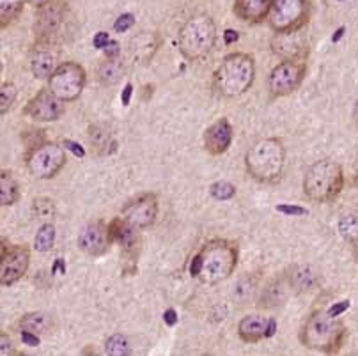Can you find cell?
Here are the masks:
<instances>
[{"label": "cell", "instance_id": "cell-1", "mask_svg": "<svg viewBox=\"0 0 358 356\" xmlns=\"http://www.w3.org/2000/svg\"><path fill=\"white\" fill-rule=\"evenodd\" d=\"M255 76V62L247 53H231L215 71V91L224 98H236L248 91Z\"/></svg>", "mask_w": 358, "mask_h": 356}, {"label": "cell", "instance_id": "cell-2", "mask_svg": "<svg viewBox=\"0 0 358 356\" xmlns=\"http://www.w3.org/2000/svg\"><path fill=\"white\" fill-rule=\"evenodd\" d=\"M286 163V149L278 138L257 141L245 156L247 172L259 183H275L280 179Z\"/></svg>", "mask_w": 358, "mask_h": 356}, {"label": "cell", "instance_id": "cell-3", "mask_svg": "<svg viewBox=\"0 0 358 356\" xmlns=\"http://www.w3.org/2000/svg\"><path fill=\"white\" fill-rule=\"evenodd\" d=\"M346 326L336 321L328 312L317 311L301 326L300 342L307 349H320L324 353H337L346 339Z\"/></svg>", "mask_w": 358, "mask_h": 356}, {"label": "cell", "instance_id": "cell-4", "mask_svg": "<svg viewBox=\"0 0 358 356\" xmlns=\"http://www.w3.org/2000/svg\"><path fill=\"white\" fill-rule=\"evenodd\" d=\"M201 257V278L204 284H218L227 280L238 264L236 243L227 239H211L199 252Z\"/></svg>", "mask_w": 358, "mask_h": 356}, {"label": "cell", "instance_id": "cell-5", "mask_svg": "<svg viewBox=\"0 0 358 356\" xmlns=\"http://www.w3.org/2000/svg\"><path fill=\"white\" fill-rule=\"evenodd\" d=\"M344 186V172L334 159H320L313 163L303 178V194L309 201L330 202L341 194Z\"/></svg>", "mask_w": 358, "mask_h": 356}, {"label": "cell", "instance_id": "cell-6", "mask_svg": "<svg viewBox=\"0 0 358 356\" xmlns=\"http://www.w3.org/2000/svg\"><path fill=\"white\" fill-rule=\"evenodd\" d=\"M217 43V25L210 16H194L187 20L178 36V45L185 59L202 61L206 59Z\"/></svg>", "mask_w": 358, "mask_h": 356}, {"label": "cell", "instance_id": "cell-7", "mask_svg": "<svg viewBox=\"0 0 358 356\" xmlns=\"http://www.w3.org/2000/svg\"><path fill=\"white\" fill-rule=\"evenodd\" d=\"M85 69L76 62H62L48 78V89L62 101H75L85 87Z\"/></svg>", "mask_w": 358, "mask_h": 356}, {"label": "cell", "instance_id": "cell-8", "mask_svg": "<svg viewBox=\"0 0 358 356\" xmlns=\"http://www.w3.org/2000/svg\"><path fill=\"white\" fill-rule=\"evenodd\" d=\"M309 16V0H273L268 20L275 32L300 31Z\"/></svg>", "mask_w": 358, "mask_h": 356}, {"label": "cell", "instance_id": "cell-9", "mask_svg": "<svg viewBox=\"0 0 358 356\" xmlns=\"http://www.w3.org/2000/svg\"><path fill=\"white\" fill-rule=\"evenodd\" d=\"M27 169L32 176L39 179H50L54 178L66 163V155L64 148L57 144H46L38 145L34 149H29L27 158Z\"/></svg>", "mask_w": 358, "mask_h": 356}, {"label": "cell", "instance_id": "cell-10", "mask_svg": "<svg viewBox=\"0 0 358 356\" xmlns=\"http://www.w3.org/2000/svg\"><path fill=\"white\" fill-rule=\"evenodd\" d=\"M305 64L300 61H282L271 69L268 76V91L273 98L287 96L296 91L303 82Z\"/></svg>", "mask_w": 358, "mask_h": 356}, {"label": "cell", "instance_id": "cell-11", "mask_svg": "<svg viewBox=\"0 0 358 356\" xmlns=\"http://www.w3.org/2000/svg\"><path fill=\"white\" fill-rule=\"evenodd\" d=\"M66 18H68L66 0H48L46 4L39 6L34 22L38 41H52L54 36L62 29Z\"/></svg>", "mask_w": 358, "mask_h": 356}, {"label": "cell", "instance_id": "cell-12", "mask_svg": "<svg viewBox=\"0 0 358 356\" xmlns=\"http://www.w3.org/2000/svg\"><path fill=\"white\" fill-rule=\"evenodd\" d=\"M29 264H31V252L27 246H4L2 262H0V284L8 287L18 282L27 273Z\"/></svg>", "mask_w": 358, "mask_h": 356}, {"label": "cell", "instance_id": "cell-13", "mask_svg": "<svg viewBox=\"0 0 358 356\" xmlns=\"http://www.w3.org/2000/svg\"><path fill=\"white\" fill-rule=\"evenodd\" d=\"M122 218L137 229L155 224L158 216V199L155 194H141L128 201L122 208Z\"/></svg>", "mask_w": 358, "mask_h": 356}, {"label": "cell", "instance_id": "cell-14", "mask_svg": "<svg viewBox=\"0 0 358 356\" xmlns=\"http://www.w3.org/2000/svg\"><path fill=\"white\" fill-rule=\"evenodd\" d=\"M114 241L110 234V225L103 222H91L85 225L78 234V246L84 254L91 257H99L108 250L110 243Z\"/></svg>", "mask_w": 358, "mask_h": 356}, {"label": "cell", "instance_id": "cell-15", "mask_svg": "<svg viewBox=\"0 0 358 356\" xmlns=\"http://www.w3.org/2000/svg\"><path fill=\"white\" fill-rule=\"evenodd\" d=\"M62 99L57 98L50 89H41L31 101L27 103V115H31L34 121L39 122H54L64 114V105Z\"/></svg>", "mask_w": 358, "mask_h": 356}, {"label": "cell", "instance_id": "cell-16", "mask_svg": "<svg viewBox=\"0 0 358 356\" xmlns=\"http://www.w3.org/2000/svg\"><path fill=\"white\" fill-rule=\"evenodd\" d=\"M273 52L278 57H282L284 61H300L307 53V41H305L303 34L300 31L291 32H277V38L271 43Z\"/></svg>", "mask_w": 358, "mask_h": 356}, {"label": "cell", "instance_id": "cell-17", "mask_svg": "<svg viewBox=\"0 0 358 356\" xmlns=\"http://www.w3.org/2000/svg\"><path fill=\"white\" fill-rule=\"evenodd\" d=\"M57 69V53L54 52L52 41H38V46L32 50L31 71L36 78H50Z\"/></svg>", "mask_w": 358, "mask_h": 356}, {"label": "cell", "instance_id": "cell-18", "mask_svg": "<svg viewBox=\"0 0 358 356\" xmlns=\"http://www.w3.org/2000/svg\"><path fill=\"white\" fill-rule=\"evenodd\" d=\"M233 144V126L227 119H218L204 131V148L211 155H222Z\"/></svg>", "mask_w": 358, "mask_h": 356}, {"label": "cell", "instance_id": "cell-19", "mask_svg": "<svg viewBox=\"0 0 358 356\" xmlns=\"http://www.w3.org/2000/svg\"><path fill=\"white\" fill-rule=\"evenodd\" d=\"M138 229L131 225L130 222H126L124 218H115L110 224V234L112 239L121 246V250L124 254H137L138 245H141V236H138Z\"/></svg>", "mask_w": 358, "mask_h": 356}, {"label": "cell", "instance_id": "cell-20", "mask_svg": "<svg viewBox=\"0 0 358 356\" xmlns=\"http://www.w3.org/2000/svg\"><path fill=\"white\" fill-rule=\"evenodd\" d=\"M160 48V38L155 32H141L130 41V55L137 64H149Z\"/></svg>", "mask_w": 358, "mask_h": 356}, {"label": "cell", "instance_id": "cell-21", "mask_svg": "<svg viewBox=\"0 0 358 356\" xmlns=\"http://www.w3.org/2000/svg\"><path fill=\"white\" fill-rule=\"evenodd\" d=\"M273 0H234V15L250 23H259L270 16Z\"/></svg>", "mask_w": 358, "mask_h": 356}, {"label": "cell", "instance_id": "cell-22", "mask_svg": "<svg viewBox=\"0 0 358 356\" xmlns=\"http://www.w3.org/2000/svg\"><path fill=\"white\" fill-rule=\"evenodd\" d=\"M266 326L268 319L263 315H247L238 325V334H240L241 341L248 342V344H255L261 339H266Z\"/></svg>", "mask_w": 358, "mask_h": 356}, {"label": "cell", "instance_id": "cell-23", "mask_svg": "<svg viewBox=\"0 0 358 356\" xmlns=\"http://www.w3.org/2000/svg\"><path fill=\"white\" fill-rule=\"evenodd\" d=\"M54 318L46 312H29L23 318H20L18 328L20 330L32 332L36 335H48L54 330Z\"/></svg>", "mask_w": 358, "mask_h": 356}, {"label": "cell", "instance_id": "cell-24", "mask_svg": "<svg viewBox=\"0 0 358 356\" xmlns=\"http://www.w3.org/2000/svg\"><path fill=\"white\" fill-rule=\"evenodd\" d=\"M96 76H98L99 84L105 87H112V85L119 84L124 76V66L117 59H107L98 66Z\"/></svg>", "mask_w": 358, "mask_h": 356}, {"label": "cell", "instance_id": "cell-25", "mask_svg": "<svg viewBox=\"0 0 358 356\" xmlns=\"http://www.w3.org/2000/svg\"><path fill=\"white\" fill-rule=\"evenodd\" d=\"M89 144L99 152V155H108L114 152L117 148V142L112 138L110 133L103 128V126L94 124L89 128Z\"/></svg>", "mask_w": 358, "mask_h": 356}, {"label": "cell", "instance_id": "cell-26", "mask_svg": "<svg viewBox=\"0 0 358 356\" xmlns=\"http://www.w3.org/2000/svg\"><path fill=\"white\" fill-rule=\"evenodd\" d=\"M20 201V185L9 171L0 174V204L13 206Z\"/></svg>", "mask_w": 358, "mask_h": 356}, {"label": "cell", "instance_id": "cell-27", "mask_svg": "<svg viewBox=\"0 0 358 356\" xmlns=\"http://www.w3.org/2000/svg\"><path fill=\"white\" fill-rule=\"evenodd\" d=\"M289 282L291 285H293V289H296L298 292L310 291V289L316 285L317 275L313 271L310 266H296V268L291 271Z\"/></svg>", "mask_w": 358, "mask_h": 356}, {"label": "cell", "instance_id": "cell-28", "mask_svg": "<svg viewBox=\"0 0 358 356\" xmlns=\"http://www.w3.org/2000/svg\"><path fill=\"white\" fill-rule=\"evenodd\" d=\"M55 243V227L50 222H45V224L39 227L38 234H36L34 239V248L38 252H48L54 248Z\"/></svg>", "mask_w": 358, "mask_h": 356}, {"label": "cell", "instance_id": "cell-29", "mask_svg": "<svg viewBox=\"0 0 358 356\" xmlns=\"http://www.w3.org/2000/svg\"><path fill=\"white\" fill-rule=\"evenodd\" d=\"M105 351L112 356H128L134 353L130 341L121 334H114L105 342Z\"/></svg>", "mask_w": 358, "mask_h": 356}, {"label": "cell", "instance_id": "cell-30", "mask_svg": "<svg viewBox=\"0 0 358 356\" xmlns=\"http://www.w3.org/2000/svg\"><path fill=\"white\" fill-rule=\"evenodd\" d=\"M25 0H0V20H2V29L9 23L15 22L18 15H22V8Z\"/></svg>", "mask_w": 358, "mask_h": 356}, {"label": "cell", "instance_id": "cell-31", "mask_svg": "<svg viewBox=\"0 0 358 356\" xmlns=\"http://www.w3.org/2000/svg\"><path fill=\"white\" fill-rule=\"evenodd\" d=\"M339 234L344 241L357 245L358 243V216L346 215L339 220Z\"/></svg>", "mask_w": 358, "mask_h": 356}, {"label": "cell", "instance_id": "cell-32", "mask_svg": "<svg viewBox=\"0 0 358 356\" xmlns=\"http://www.w3.org/2000/svg\"><path fill=\"white\" fill-rule=\"evenodd\" d=\"M32 216H34L36 220H41V222H48L50 218H54L55 216L54 201L46 197L34 199V202H32Z\"/></svg>", "mask_w": 358, "mask_h": 356}, {"label": "cell", "instance_id": "cell-33", "mask_svg": "<svg viewBox=\"0 0 358 356\" xmlns=\"http://www.w3.org/2000/svg\"><path fill=\"white\" fill-rule=\"evenodd\" d=\"M16 96H18V89H16L15 84H11V82L2 84V89H0V114L6 115V112H8L13 106V103H15Z\"/></svg>", "mask_w": 358, "mask_h": 356}, {"label": "cell", "instance_id": "cell-34", "mask_svg": "<svg viewBox=\"0 0 358 356\" xmlns=\"http://www.w3.org/2000/svg\"><path fill=\"white\" fill-rule=\"evenodd\" d=\"M210 194L217 201H229V199H233L236 195V188H234V185H231L227 181H218L215 185H211Z\"/></svg>", "mask_w": 358, "mask_h": 356}, {"label": "cell", "instance_id": "cell-35", "mask_svg": "<svg viewBox=\"0 0 358 356\" xmlns=\"http://www.w3.org/2000/svg\"><path fill=\"white\" fill-rule=\"evenodd\" d=\"M135 23V16L131 13H124V15L119 16L114 23V31L115 32H126L130 31Z\"/></svg>", "mask_w": 358, "mask_h": 356}, {"label": "cell", "instance_id": "cell-36", "mask_svg": "<svg viewBox=\"0 0 358 356\" xmlns=\"http://www.w3.org/2000/svg\"><path fill=\"white\" fill-rule=\"evenodd\" d=\"M252 291H254V282H252V278H243V280L238 284L236 292H234V294H236L238 299H241V301H243V299L250 298Z\"/></svg>", "mask_w": 358, "mask_h": 356}, {"label": "cell", "instance_id": "cell-37", "mask_svg": "<svg viewBox=\"0 0 358 356\" xmlns=\"http://www.w3.org/2000/svg\"><path fill=\"white\" fill-rule=\"evenodd\" d=\"M277 211L282 213L286 216H305L309 215V209L301 208V206H293V204H278Z\"/></svg>", "mask_w": 358, "mask_h": 356}, {"label": "cell", "instance_id": "cell-38", "mask_svg": "<svg viewBox=\"0 0 358 356\" xmlns=\"http://www.w3.org/2000/svg\"><path fill=\"white\" fill-rule=\"evenodd\" d=\"M20 339H22L23 344L32 346V348H38L39 342H41L39 335L32 334V332H27V330H20Z\"/></svg>", "mask_w": 358, "mask_h": 356}, {"label": "cell", "instance_id": "cell-39", "mask_svg": "<svg viewBox=\"0 0 358 356\" xmlns=\"http://www.w3.org/2000/svg\"><path fill=\"white\" fill-rule=\"evenodd\" d=\"M348 308H350V299H344V301H339V304L331 305L327 312L331 315V318H339V315H343Z\"/></svg>", "mask_w": 358, "mask_h": 356}, {"label": "cell", "instance_id": "cell-40", "mask_svg": "<svg viewBox=\"0 0 358 356\" xmlns=\"http://www.w3.org/2000/svg\"><path fill=\"white\" fill-rule=\"evenodd\" d=\"M0 344H2V349H0V355H2V356L16 355V351H15V349H13L11 339H9L6 334L0 335Z\"/></svg>", "mask_w": 358, "mask_h": 356}, {"label": "cell", "instance_id": "cell-41", "mask_svg": "<svg viewBox=\"0 0 358 356\" xmlns=\"http://www.w3.org/2000/svg\"><path fill=\"white\" fill-rule=\"evenodd\" d=\"M62 148L69 149V151H71L75 156H78V158H84V156H85L84 148H82L80 144H76V142L68 141V138H66V141H62Z\"/></svg>", "mask_w": 358, "mask_h": 356}, {"label": "cell", "instance_id": "cell-42", "mask_svg": "<svg viewBox=\"0 0 358 356\" xmlns=\"http://www.w3.org/2000/svg\"><path fill=\"white\" fill-rule=\"evenodd\" d=\"M108 43H110V38H108L107 32H98V34L94 36V39H92L94 48H99V50H103Z\"/></svg>", "mask_w": 358, "mask_h": 356}, {"label": "cell", "instance_id": "cell-43", "mask_svg": "<svg viewBox=\"0 0 358 356\" xmlns=\"http://www.w3.org/2000/svg\"><path fill=\"white\" fill-rule=\"evenodd\" d=\"M103 52H105V57L107 59H115L119 55V43L112 41L110 39V43H108V45L103 48Z\"/></svg>", "mask_w": 358, "mask_h": 356}, {"label": "cell", "instance_id": "cell-44", "mask_svg": "<svg viewBox=\"0 0 358 356\" xmlns=\"http://www.w3.org/2000/svg\"><path fill=\"white\" fill-rule=\"evenodd\" d=\"M164 321L167 326H174L176 322H178V314H176L174 308H167V311L164 312Z\"/></svg>", "mask_w": 358, "mask_h": 356}, {"label": "cell", "instance_id": "cell-45", "mask_svg": "<svg viewBox=\"0 0 358 356\" xmlns=\"http://www.w3.org/2000/svg\"><path fill=\"white\" fill-rule=\"evenodd\" d=\"M131 94H134V85L126 84V87L122 89V98H121L122 99V105H124V106L130 105Z\"/></svg>", "mask_w": 358, "mask_h": 356}, {"label": "cell", "instance_id": "cell-46", "mask_svg": "<svg viewBox=\"0 0 358 356\" xmlns=\"http://www.w3.org/2000/svg\"><path fill=\"white\" fill-rule=\"evenodd\" d=\"M238 38H240V36H238V32L233 31V29H227V31L224 32L225 45H233V43L238 41Z\"/></svg>", "mask_w": 358, "mask_h": 356}, {"label": "cell", "instance_id": "cell-47", "mask_svg": "<svg viewBox=\"0 0 358 356\" xmlns=\"http://www.w3.org/2000/svg\"><path fill=\"white\" fill-rule=\"evenodd\" d=\"M199 273H201V257H199L197 254L190 264V275L192 277H199Z\"/></svg>", "mask_w": 358, "mask_h": 356}, {"label": "cell", "instance_id": "cell-48", "mask_svg": "<svg viewBox=\"0 0 358 356\" xmlns=\"http://www.w3.org/2000/svg\"><path fill=\"white\" fill-rule=\"evenodd\" d=\"M275 332H277V321H275V319H268V326H266V339L273 337Z\"/></svg>", "mask_w": 358, "mask_h": 356}, {"label": "cell", "instance_id": "cell-49", "mask_svg": "<svg viewBox=\"0 0 358 356\" xmlns=\"http://www.w3.org/2000/svg\"><path fill=\"white\" fill-rule=\"evenodd\" d=\"M344 32H346V29H344V27H339V29H337V31H336V34H334V38H331V43L339 41V39L343 38Z\"/></svg>", "mask_w": 358, "mask_h": 356}, {"label": "cell", "instance_id": "cell-50", "mask_svg": "<svg viewBox=\"0 0 358 356\" xmlns=\"http://www.w3.org/2000/svg\"><path fill=\"white\" fill-rule=\"evenodd\" d=\"M25 2H27V4H31V6H36V8H39V6L46 4L48 0H25Z\"/></svg>", "mask_w": 358, "mask_h": 356}, {"label": "cell", "instance_id": "cell-51", "mask_svg": "<svg viewBox=\"0 0 358 356\" xmlns=\"http://www.w3.org/2000/svg\"><path fill=\"white\" fill-rule=\"evenodd\" d=\"M353 115H355V121L358 122V101H357V105H355V112H353Z\"/></svg>", "mask_w": 358, "mask_h": 356}, {"label": "cell", "instance_id": "cell-52", "mask_svg": "<svg viewBox=\"0 0 358 356\" xmlns=\"http://www.w3.org/2000/svg\"><path fill=\"white\" fill-rule=\"evenodd\" d=\"M355 255H357V261H358V243L355 245Z\"/></svg>", "mask_w": 358, "mask_h": 356}, {"label": "cell", "instance_id": "cell-53", "mask_svg": "<svg viewBox=\"0 0 358 356\" xmlns=\"http://www.w3.org/2000/svg\"><path fill=\"white\" fill-rule=\"evenodd\" d=\"M339 2H343V0H339Z\"/></svg>", "mask_w": 358, "mask_h": 356}]
</instances>
